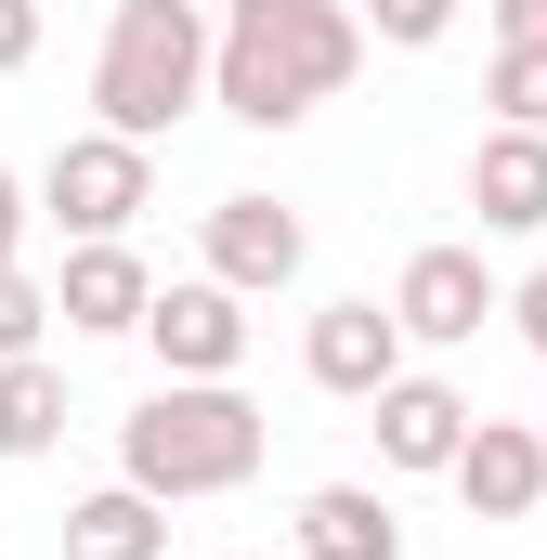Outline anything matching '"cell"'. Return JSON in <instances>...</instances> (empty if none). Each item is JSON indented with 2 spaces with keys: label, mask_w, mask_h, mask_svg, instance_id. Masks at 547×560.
Here are the masks:
<instances>
[{
  "label": "cell",
  "mask_w": 547,
  "mask_h": 560,
  "mask_svg": "<svg viewBox=\"0 0 547 560\" xmlns=\"http://www.w3.org/2000/svg\"><path fill=\"white\" fill-rule=\"evenodd\" d=\"M352 66H365V13L352 0H222L209 105L248 118V131H300L326 92H352Z\"/></svg>",
  "instance_id": "cell-1"
},
{
  "label": "cell",
  "mask_w": 547,
  "mask_h": 560,
  "mask_svg": "<svg viewBox=\"0 0 547 560\" xmlns=\"http://www.w3.org/2000/svg\"><path fill=\"white\" fill-rule=\"evenodd\" d=\"M261 443L274 430L235 378H170V392H143L118 418V482H143L156 509H196V495H235L261 469Z\"/></svg>",
  "instance_id": "cell-2"
},
{
  "label": "cell",
  "mask_w": 547,
  "mask_h": 560,
  "mask_svg": "<svg viewBox=\"0 0 547 560\" xmlns=\"http://www.w3.org/2000/svg\"><path fill=\"white\" fill-rule=\"evenodd\" d=\"M209 66H222V26L196 0H118L105 13V52H92V131H183L209 105Z\"/></svg>",
  "instance_id": "cell-3"
},
{
  "label": "cell",
  "mask_w": 547,
  "mask_h": 560,
  "mask_svg": "<svg viewBox=\"0 0 547 560\" xmlns=\"http://www.w3.org/2000/svg\"><path fill=\"white\" fill-rule=\"evenodd\" d=\"M39 209L92 248V235H131L143 209H156V143L131 131H66L53 143V170H39Z\"/></svg>",
  "instance_id": "cell-4"
},
{
  "label": "cell",
  "mask_w": 547,
  "mask_h": 560,
  "mask_svg": "<svg viewBox=\"0 0 547 560\" xmlns=\"http://www.w3.org/2000/svg\"><path fill=\"white\" fill-rule=\"evenodd\" d=\"M143 339H156V365H170V378H235V365H248V287H222V275L156 287Z\"/></svg>",
  "instance_id": "cell-5"
},
{
  "label": "cell",
  "mask_w": 547,
  "mask_h": 560,
  "mask_svg": "<svg viewBox=\"0 0 547 560\" xmlns=\"http://www.w3.org/2000/svg\"><path fill=\"white\" fill-rule=\"evenodd\" d=\"M300 365H313V392L379 405V392L405 378V313H392V300H326V313H313V339H300Z\"/></svg>",
  "instance_id": "cell-6"
},
{
  "label": "cell",
  "mask_w": 547,
  "mask_h": 560,
  "mask_svg": "<svg viewBox=\"0 0 547 560\" xmlns=\"http://www.w3.org/2000/svg\"><path fill=\"white\" fill-rule=\"evenodd\" d=\"M392 313H405V339L456 352V339H482V326L509 313V287L482 275V248H417V261H405V287H392Z\"/></svg>",
  "instance_id": "cell-7"
},
{
  "label": "cell",
  "mask_w": 547,
  "mask_h": 560,
  "mask_svg": "<svg viewBox=\"0 0 547 560\" xmlns=\"http://www.w3.org/2000/svg\"><path fill=\"white\" fill-rule=\"evenodd\" d=\"M300 261H313V222L300 209H274V196H222L209 209V275L222 287L274 300V287H300Z\"/></svg>",
  "instance_id": "cell-8"
},
{
  "label": "cell",
  "mask_w": 547,
  "mask_h": 560,
  "mask_svg": "<svg viewBox=\"0 0 547 560\" xmlns=\"http://www.w3.org/2000/svg\"><path fill=\"white\" fill-rule=\"evenodd\" d=\"M365 430H379V469H456V456H469V392H456V378H392V392H379V405H365Z\"/></svg>",
  "instance_id": "cell-9"
},
{
  "label": "cell",
  "mask_w": 547,
  "mask_h": 560,
  "mask_svg": "<svg viewBox=\"0 0 547 560\" xmlns=\"http://www.w3.org/2000/svg\"><path fill=\"white\" fill-rule=\"evenodd\" d=\"M443 482L469 495V522H535V509H547V430L535 418H482Z\"/></svg>",
  "instance_id": "cell-10"
},
{
  "label": "cell",
  "mask_w": 547,
  "mask_h": 560,
  "mask_svg": "<svg viewBox=\"0 0 547 560\" xmlns=\"http://www.w3.org/2000/svg\"><path fill=\"white\" fill-rule=\"evenodd\" d=\"M66 326L79 339H143V313H156V275L131 261V235H92V248H66Z\"/></svg>",
  "instance_id": "cell-11"
},
{
  "label": "cell",
  "mask_w": 547,
  "mask_h": 560,
  "mask_svg": "<svg viewBox=\"0 0 547 560\" xmlns=\"http://www.w3.org/2000/svg\"><path fill=\"white\" fill-rule=\"evenodd\" d=\"M469 209H482V235H535L547 222V131H496L469 143Z\"/></svg>",
  "instance_id": "cell-12"
},
{
  "label": "cell",
  "mask_w": 547,
  "mask_h": 560,
  "mask_svg": "<svg viewBox=\"0 0 547 560\" xmlns=\"http://www.w3.org/2000/svg\"><path fill=\"white\" fill-rule=\"evenodd\" d=\"M300 560H405V509L379 482H313L300 495Z\"/></svg>",
  "instance_id": "cell-13"
},
{
  "label": "cell",
  "mask_w": 547,
  "mask_h": 560,
  "mask_svg": "<svg viewBox=\"0 0 547 560\" xmlns=\"http://www.w3.org/2000/svg\"><path fill=\"white\" fill-rule=\"evenodd\" d=\"M66 560H170V509L143 482H105L66 509Z\"/></svg>",
  "instance_id": "cell-14"
},
{
  "label": "cell",
  "mask_w": 547,
  "mask_h": 560,
  "mask_svg": "<svg viewBox=\"0 0 547 560\" xmlns=\"http://www.w3.org/2000/svg\"><path fill=\"white\" fill-rule=\"evenodd\" d=\"M53 443H66V378H53L39 352H13V365H0V456L26 469V456H53Z\"/></svg>",
  "instance_id": "cell-15"
},
{
  "label": "cell",
  "mask_w": 547,
  "mask_h": 560,
  "mask_svg": "<svg viewBox=\"0 0 547 560\" xmlns=\"http://www.w3.org/2000/svg\"><path fill=\"white\" fill-rule=\"evenodd\" d=\"M53 313H66L53 287H26L13 261H0V365H13V352H39V326H53Z\"/></svg>",
  "instance_id": "cell-16"
},
{
  "label": "cell",
  "mask_w": 547,
  "mask_h": 560,
  "mask_svg": "<svg viewBox=\"0 0 547 560\" xmlns=\"http://www.w3.org/2000/svg\"><path fill=\"white\" fill-rule=\"evenodd\" d=\"M496 118L509 131H547V52H496Z\"/></svg>",
  "instance_id": "cell-17"
},
{
  "label": "cell",
  "mask_w": 547,
  "mask_h": 560,
  "mask_svg": "<svg viewBox=\"0 0 547 560\" xmlns=\"http://www.w3.org/2000/svg\"><path fill=\"white\" fill-rule=\"evenodd\" d=\"M365 26H379V39H405V52H430V39L456 26V0H365Z\"/></svg>",
  "instance_id": "cell-18"
},
{
  "label": "cell",
  "mask_w": 547,
  "mask_h": 560,
  "mask_svg": "<svg viewBox=\"0 0 547 560\" xmlns=\"http://www.w3.org/2000/svg\"><path fill=\"white\" fill-rule=\"evenodd\" d=\"M496 52H547V0H496Z\"/></svg>",
  "instance_id": "cell-19"
},
{
  "label": "cell",
  "mask_w": 547,
  "mask_h": 560,
  "mask_svg": "<svg viewBox=\"0 0 547 560\" xmlns=\"http://www.w3.org/2000/svg\"><path fill=\"white\" fill-rule=\"evenodd\" d=\"M26 52H39V0H0V79H13Z\"/></svg>",
  "instance_id": "cell-20"
},
{
  "label": "cell",
  "mask_w": 547,
  "mask_h": 560,
  "mask_svg": "<svg viewBox=\"0 0 547 560\" xmlns=\"http://www.w3.org/2000/svg\"><path fill=\"white\" fill-rule=\"evenodd\" d=\"M509 326H522V339H535V352H547V261H535V275H522V287H509Z\"/></svg>",
  "instance_id": "cell-21"
},
{
  "label": "cell",
  "mask_w": 547,
  "mask_h": 560,
  "mask_svg": "<svg viewBox=\"0 0 547 560\" xmlns=\"http://www.w3.org/2000/svg\"><path fill=\"white\" fill-rule=\"evenodd\" d=\"M13 235H26V183L0 170V261H13Z\"/></svg>",
  "instance_id": "cell-22"
},
{
  "label": "cell",
  "mask_w": 547,
  "mask_h": 560,
  "mask_svg": "<svg viewBox=\"0 0 547 560\" xmlns=\"http://www.w3.org/2000/svg\"><path fill=\"white\" fill-rule=\"evenodd\" d=\"M535 430H547V418H535Z\"/></svg>",
  "instance_id": "cell-23"
}]
</instances>
